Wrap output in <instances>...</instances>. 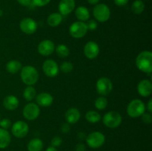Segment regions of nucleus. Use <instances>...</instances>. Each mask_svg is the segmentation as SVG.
I'll use <instances>...</instances> for the list:
<instances>
[{
	"mask_svg": "<svg viewBox=\"0 0 152 151\" xmlns=\"http://www.w3.org/2000/svg\"><path fill=\"white\" fill-rule=\"evenodd\" d=\"M138 93L142 97H148L151 94L152 84L148 79H143L139 82L137 85Z\"/></svg>",
	"mask_w": 152,
	"mask_h": 151,
	"instance_id": "nucleus-15",
	"label": "nucleus"
},
{
	"mask_svg": "<svg viewBox=\"0 0 152 151\" xmlns=\"http://www.w3.org/2000/svg\"><path fill=\"white\" fill-rule=\"evenodd\" d=\"M65 117L69 124H76L80 118V112L77 108L71 107L66 111Z\"/></svg>",
	"mask_w": 152,
	"mask_h": 151,
	"instance_id": "nucleus-19",
	"label": "nucleus"
},
{
	"mask_svg": "<svg viewBox=\"0 0 152 151\" xmlns=\"http://www.w3.org/2000/svg\"><path fill=\"white\" fill-rule=\"evenodd\" d=\"M17 1L22 6H28L31 3V0H17Z\"/></svg>",
	"mask_w": 152,
	"mask_h": 151,
	"instance_id": "nucleus-39",
	"label": "nucleus"
},
{
	"mask_svg": "<svg viewBox=\"0 0 152 151\" xmlns=\"http://www.w3.org/2000/svg\"><path fill=\"white\" fill-rule=\"evenodd\" d=\"M23 96L25 99L28 102H31L34 100L37 96V91L36 89L32 86H28L24 90Z\"/></svg>",
	"mask_w": 152,
	"mask_h": 151,
	"instance_id": "nucleus-25",
	"label": "nucleus"
},
{
	"mask_svg": "<svg viewBox=\"0 0 152 151\" xmlns=\"http://www.w3.org/2000/svg\"><path fill=\"white\" fill-rule=\"evenodd\" d=\"M11 121L8 119V118H3V119L0 120V127H1V128L7 130V129H9L11 127Z\"/></svg>",
	"mask_w": 152,
	"mask_h": 151,
	"instance_id": "nucleus-31",
	"label": "nucleus"
},
{
	"mask_svg": "<svg viewBox=\"0 0 152 151\" xmlns=\"http://www.w3.org/2000/svg\"><path fill=\"white\" fill-rule=\"evenodd\" d=\"M95 107L99 110H102L105 109L108 105V101H107L106 98L101 96V97L97 98L94 102Z\"/></svg>",
	"mask_w": 152,
	"mask_h": 151,
	"instance_id": "nucleus-29",
	"label": "nucleus"
},
{
	"mask_svg": "<svg viewBox=\"0 0 152 151\" xmlns=\"http://www.w3.org/2000/svg\"><path fill=\"white\" fill-rule=\"evenodd\" d=\"M86 142L89 147L97 149L105 144V136L101 132L95 131L86 136Z\"/></svg>",
	"mask_w": 152,
	"mask_h": 151,
	"instance_id": "nucleus-5",
	"label": "nucleus"
},
{
	"mask_svg": "<svg viewBox=\"0 0 152 151\" xmlns=\"http://www.w3.org/2000/svg\"><path fill=\"white\" fill-rule=\"evenodd\" d=\"M136 65L138 69L145 73L152 72V53L144 50L140 53L136 58Z\"/></svg>",
	"mask_w": 152,
	"mask_h": 151,
	"instance_id": "nucleus-1",
	"label": "nucleus"
},
{
	"mask_svg": "<svg viewBox=\"0 0 152 151\" xmlns=\"http://www.w3.org/2000/svg\"><path fill=\"white\" fill-rule=\"evenodd\" d=\"M73 69H74V66H73L72 63H71L70 62H64L60 65V70L65 73H68L71 72Z\"/></svg>",
	"mask_w": 152,
	"mask_h": 151,
	"instance_id": "nucleus-30",
	"label": "nucleus"
},
{
	"mask_svg": "<svg viewBox=\"0 0 152 151\" xmlns=\"http://www.w3.org/2000/svg\"><path fill=\"white\" fill-rule=\"evenodd\" d=\"M36 102L38 106L49 107L53 104V98L50 93L43 92L36 96Z\"/></svg>",
	"mask_w": 152,
	"mask_h": 151,
	"instance_id": "nucleus-17",
	"label": "nucleus"
},
{
	"mask_svg": "<svg viewBox=\"0 0 152 151\" xmlns=\"http://www.w3.org/2000/svg\"><path fill=\"white\" fill-rule=\"evenodd\" d=\"M37 22L31 18H25L19 23V28L25 34L32 35L37 30Z\"/></svg>",
	"mask_w": 152,
	"mask_h": 151,
	"instance_id": "nucleus-12",
	"label": "nucleus"
},
{
	"mask_svg": "<svg viewBox=\"0 0 152 151\" xmlns=\"http://www.w3.org/2000/svg\"><path fill=\"white\" fill-rule=\"evenodd\" d=\"M0 120H1V118H0Z\"/></svg>",
	"mask_w": 152,
	"mask_h": 151,
	"instance_id": "nucleus-45",
	"label": "nucleus"
},
{
	"mask_svg": "<svg viewBox=\"0 0 152 151\" xmlns=\"http://www.w3.org/2000/svg\"><path fill=\"white\" fill-rule=\"evenodd\" d=\"M43 149L42 141L38 138L33 139L28 142V151H42Z\"/></svg>",
	"mask_w": 152,
	"mask_h": 151,
	"instance_id": "nucleus-24",
	"label": "nucleus"
},
{
	"mask_svg": "<svg viewBox=\"0 0 152 151\" xmlns=\"http://www.w3.org/2000/svg\"><path fill=\"white\" fill-rule=\"evenodd\" d=\"M75 8L74 0H61L59 4V13L62 16H66L71 13Z\"/></svg>",
	"mask_w": 152,
	"mask_h": 151,
	"instance_id": "nucleus-16",
	"label": "nucleus"
},
{
	"mask_svg": "<svg viewBox=\"0 0 152 151\" xmlns=\"http://www.w3.org/2000/svg\"><path fill=\"white\" fill-rule=\"evenodd\" d=\"M147 109H148V111L150 113H152V99H150L148 101V104H147Z\"/></svg>",
	"mask_w": 152,
	"mask_h": 151,
	"instance_id": "nucleus-41",
	"label": "nucleus"
},
{
	"mask_svg": "<svg viewBox=\"0 0 152 151\" xmlns=\"http://www.w3.org/2000/svg\"><path fill=\"white\" fill-rule=\"evenodd\" d=\"M40 113L39 107L34 102L27 104L23 109V115L26 119L29 121L37 119Z\"/></svg>",
	"mask_w": 152,
	"mask_h": 151,
	"instance_id": "nucleus-11",
	"label": "nucleus"
},
{
	"mask_svg": "<svg viewBox=\"0 0 152 151\" xmlns=\"http://www.w3.org/2000/svg\"><path fill=\"white\" fill-rule=\"evenodd\" d=\"M22 69V63L18 60H10L6 64V70L12 74L16 73Z\"/></svg>",
	"mask_w": 152,
	"mask_h": 151,
	"instance_id": "nucleus-22",
	"label": "nucleus"
},
{
	"mask_svg": "<svg viewBox=\"0 0 152 151\" xmlns=\"http://www.w3.org/2000/svg\"><path fill=\"white\" fill-rule=\"evenodd\" d=\"M56 55L59 58H66L69 56L70 50L65 44H60L55 48Z\"/></svg>",
	"mask_w": 152,
	"mask_h": 151,
	"instance_id": "nucleus-27",
	"label": "nucleus"
},
{
	"mask_svg": "<svg viewBox=\"0 0 152 151\" xmlns=\"http://www.w3.org/2000/svg\"><path fill=\"white\" fill-rule=\"evenodd\" d=\"M29 132V126L25 121H17L11 127V133L15 137L22 139L25 137Z\"/></svg>",
	"mask_w": 152,
	"mask_h": 151,
	"instance_id": "nucleus-8",
	"label": "nucleus"
},
{
	"mask_svg": "<svg viewBox=\"0 0 152 151\" xmlns=\"http://www.w3.org/2000/svg\"><path fill=\"white\" fill-rule=\"evenodd\" d=\"M88 28L86 23L84 22H74L70 26L69 33L72 37L75 38H80L84 37L88 32Z\"/></svg>",
	"mask_w": 152,
	"mask_h": 151,
	"instance_id": "nucleus-7",
	"label": "nucleus"
},
{
	"mask_svg": "<svg viewBox=\"0 0 152 151\" xmlns=\"http://www.w3.org/2000/svg\"><path fill=\"white\" fill-rule=\"evenodd\" d=\"M86 119L88 122L92 123V124H95V123H97L101 119V115L96 111L89 110L86 113Z\"/></svg>",
	"mask_w": 152,
	"mask_h": 151,
	"instance_id": "nucleus-26",
	"label": "nucleus"
},
{
	"mask_svg": "<svg viewBox=\"0 0 152 151\" xmlns=\"http://www.w3.org/2000/svg\"><path fill=\"white\" fill-rule=\"evenodd\" d=\"M62 21V16L59 13H53L50 14L48 17L47 22L49 25V26L55 27L59 26Z\"/></svg>",
	"mask_w": 152,
	"mask_h": 151,
	"instance_id": "nucleus-23",
	"label": "nucleus"
},
{
	"mask_svg": "<svg viewBox=\"0 0 152 151\" xmlns=\"http://www.w3.org/2000/svg\"><path fill=\"white\" fill-rule=\"evenodd\" d=\"M33 4L37 7H43L48 4L50 0H31Z\"/></svg>",
	"mask_w": 152,
	"mask_h": 151,
	"instance_id": "nucleus-33",
	"label": "nucleus"
},
{
	"mask_svg": "<svg viewBox=\"0 0 152 151\" xmlns=\"http://www.w3.org/2000/svg\"><path fill=\"white\" fill-rule=\"evenodd\" d=\"M21 79L28 86L35 84L39 80V73L34 67L27 65L21 69Z\"/></svg>",
	"mask_w": 152,
	"mask_h": 151,
	"instance_id": "nucleus-2",
	"label": "nucleus"
},
{
	"mask_svg": "<svg viewBox=\"0 0 152 151\" xmlns=\"http://www.w3.org/2000/svg\"><path fill=\"white\" fill-rule=\"evenodd\" d=\"M77 137H78V139H80V140H86V135L84 132H80V133H78V134H77Z\"/></svg>",
	"mask_w": 152,
	"mask_h": 151,
	"instance_id": "nucleus-40",
	"label": "nucleus"
},
{
	"mask_svg": "<svg viewBox=\"0 0 152 151\" xmlns=\"http://www.w3.org/2000/svg\"><path fill=\"white\" fill-rule=\"evenodd\" d=\"M19 99L13 95H8L4 97V100H3V106L7 110H15L19 107Z\"/></svg>",
	"mask_w": 152,
	"mask_h": 151,
	"instance_id": "nucleus-18",
	"label": "nucleus"
},
{
	"mask_svg": "<svg viewBox=\"0 0 152 151\" xmlns=\"http://www.w3.org/2000/svg\"><path fill=\"white\" fill-rule=\"evenodd\" d=\"M88 1L89 4H96L99 3V1H100V0H87Z\"/></svg>",
	"mask_w": 152,
	"mask_h": 151,
	"instance_id": "nucleus-42",
	"label": "nucleus"
},
{
	"mask_svg": "<svg viewBox=\"0 0 152 151\" xmlns=\"http://www.w3.org/2000/svg\"><path fill=\"white\" fill-rule=\"evenodd\" d=\"M86 25H87V28H88V30H95L97 28V22H96V21L95 20H90L88 22V23L86 24Z\"/></svg>",
	"mask_w": 152,
	"mask_h": 151,
	"instance_id": "nucleus-34",
	"label": "nucleus"
},
{
	"mask_svg": "<svg viewBox=\"0 0 152 151\" xmlns=\"http://www.w3.org/2000/svg\"><path fill=\"white\" fill-rule=\"evenodd\" d=\"M62 143V140L59 136H54L50 141V145L53 147H59L61 146Z\"/></svg>",
	"mask_w": 152,
	"mask_h": 151,
	"instance_id": "nucleus-32",
	"label": "nucleus"
},
{
	"mask_svg": "<svg viewBox=\"0 0 152 151\" xmlns=\"http://www.w3.org/2000/svg\"><path fill=\"white\" fill-rule=\"evenodd\" d=\"M3 15V11L0 9V16H1Z\"/></svg>",
	"mask_w": 152,
	"mask_h": 151,
	"instance_id": "nucleus-44",
	"label": "nucleus"
},
{
	"mask_svg": "<svg viewBox=\"0 0 152 151\" xmlns=\"http://www.w3.org/2000/svg\"><path fill=\"white\" fill-rule=\"evenodd\" d=\"M142 120L145 124H151L152 121V115H151V113H144L142 115Z\"/></svg>",
	"mask_w": 152,
	"mask_h": 151,
	"instance_id": "nucleus-35",
	"label": "nucleus"
},
{
	"mask_svg": "<svg viewBox=\"0 0 152 151\" xmlns=\"http://www.w3.org/2000/svg\"><path fill=\"white\" fill-rule=\"evenodd\" d=\"M11 137L7 130L0 127V149H4L10 145Z\"/></svg>",
	"mask_w": 152,
	"mask_h": 151,
	"instance_id": "nucleus-20",
	"label": "nucleus"
},
{
	"mask_svg": "<svg viewBox=\"0 0 152 151\" xmlns=\"http://www.w3.org/2000/svg\"><path fill=\"white\" fill-rule=\"evenodd\" d=\"M93 14L98 22H105L110 19L111 10L106 4H98L94 7Z\"/></svg>",
	"mask_w": 152,
	"mask_h": 151,
	"instance_id": "nucleus-6",
	"label": "nucleus"
},
{
	"mask_svg": "<svg viewBox=\"0 0 152 151\" xmlns=\"http://www.w3.org/2000/svg\"><path fill=\"white\" fill-rule=\"evenodd\" d=\"M77 19L80 22H86L90 17V12L88 9L85 6H80L75 10Z\"/></svg>",
	"mask_w": 152,
	"mask_h": 151,
	"instance_id": "nucleus-21",
	"label": "nucleus"
},
{
	"mask_svg": "<svg viewBox=\"0 0 152 151\" xmlns=\"http://www.w3.org/2000/svg\"><path fill=\"white\" fill-rule=\"evenodd\" d=\"M75 150H76V151H86V147L84 144L79 143L76 145Z\"/></svg>",
	"mask_w": 152,
	"mask_h": 151,
	"instance_id": "nucleus-38",
	"label": "nucleus"
},
{
	"mask_svg": "<svg viewBox=\"0 0 152 151\" xmlns=\"http://www.w3.org/2000/svg\"><path fill=\"white\" fill-rule=\"evenodd\" d=\"M42 70L45 76L50 78L56 77L59 74V68L57 63L53 59H47L43 62Z\"/></svg>",
	"mask_w": 152,
	"mask_h": 151,
	"instance_id": "nucleus-10",
	"label": "nucleus"
},
{
	"mask_svg": "<svg viewBox=\"0 0 152 151\" xmlns=\"http://www.w3.org/2000/svg\"><path fill=\"white\" fill-rule=\"evenodd\" d=\"M102 122L108 128H117L121 124L122 116L117 111H109L103 115Z\"/></svg>",
	"mask_w": 152,
	"mask_h": 151,
	"instance_id": "nucleus-4",
	"label": "nucleus"
},
{
	"mask_svg": "<svg viewBox=\"0 0 152 151\" xmlns=\"http://www.w3.org/2000/svg\"><path fill=\"white\" fill-rule=\"evenodd\" d=\"M45 151H58V150L56 147H53L50 146L46 149Z\"/></svg>",
	"mask_w": 152,
	"mask_h": 151,
	"instance_id": "nucleus-43",
	"label": "nucleus"
},
{
	"mask_svg": "<svg viewBox=\"0 0 152 151\" xmlns=\"http://www.w3.org/2000/svg\"><path fill=\"white\" fill-rule=\"evenodd\" d=\"M145 106L143 102L140 99H134L127 107V113L131 118H138L140 117L145 113Z\"/></svg>",
	"mask_w": 152,
	"mask_h": 151,
	"instance_id": "nucleus-3",
	"label": "nucleus"
},
{
	"mask_svg": "<svg viewBox=\"0 0 152 151\" xmlns=\"http://www.w3.org/2000/svg\"><path fill=\"white\" fill-rule=\"evenodd\" d=\"M96 91L102 96L109 94L113 89V84L111 80L107 77H102L99 78L96 83Z\"/></svg>",
	"mask_w": 152,
	"mask_h": 151,
	"instance_id": "nucleus-9",
	"label": "nucleus"
},
{
	"mask_svg": "<svg viewBox=\"0 0 152 151\" xmlns=\"http://www.w3.org/2000/svg\"><path fill=\"white\" fill-rule=\"evenodd\" d=\"M71 130V127L68 123H65L61 126V131L63 133H68Z\"/></svg>",
	"mask_w": 152,
	"mask_h": 151,
	"instance_id": "nucleus-36",
	"label": "nucleus"
},
{
	"mask_svg": "<svg viewBox=\"0 0 152 151\" xmlns=\"http://www.w3.org/2000/svg\"><path fill=\"white\" fill-rule=\"evenodd\" d=\"M145 9V4L142 0H136L132 5V10L135 14H140Z\"/></svg>",
	"mask_w": 152,
	"mask_h": 151,
	"instance_id": "nucleus-28",
	"label": "nucleus"
},
{
	"mask_svg": "<svg viewBox=\"0 0 152 151\" xmlns=\"http://www.w3.org/2000/svg\"><path fill=\"white\" fill-rule=\"evenodd\" d=\"M37 50L42 56H50L54 52L55 44L51 40L45 39L39 44L38 47H37Z\"/></svg>",
	"mask_w": 152,
	"mask_h": 151,
	"instance_id": "nucleus-13",
	"label": "nucleus"
},
{
	"mask_svg": "<svg viewBox=\"0 0 152 151\" xmlns=\"http://www.w3.org/2000/svg\"><path fill=\"white\" fill-rule=\"evenodd\" d=\"M114 4L117 6H125L126 4H127V3L129 2V0H114Z\"/></svg>",
	"mask_w": 152,
	"mask_h": 151,
	"instance_id": "nucleus-37",
	"label": "nucleus"
},
{
	"mask_svg": "<svg viewBox=\"0 0 152 151\" xmlns=\"http://www.w3.org/2000/svg\"><path fill=\"white\" fill-rule=\"evenodd\" d=\"M99 53V47L95 41H90L84 47V54L88 59H94L97 57Z\"/></svg>",
	"mask_w": 152,
	"mask_h": 151,
	"instance_id": "nucleus-14",
	"label": "nucleus"
}]
</instances>
